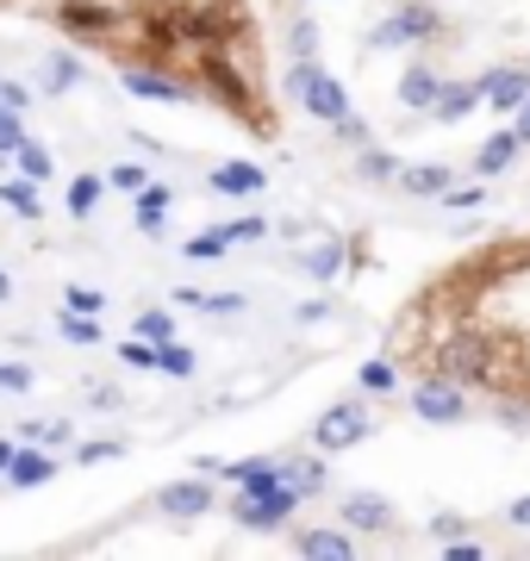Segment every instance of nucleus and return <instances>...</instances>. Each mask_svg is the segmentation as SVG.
Masks as SVG:
<instances>
[{
    "mask_svg": "<svg viewBox=\"0 0 530 561\" xmlns=\"http://www.w3.org/2000/svg\"><path fill=\"white\" fill-rule=\"evenodd\" d=\"M62 44L113 69H150L182 81L194 101L244 125L250 138H281V106L268 88V50L250 0H32Z\"/></svg>",
    "mask_w": 530,
    "mask_h": 561,
    "instance_id": "f257e3e1",
    "label": "nucleus"
},
{
    "mask_svg": "<svg viewBox=\"0 0 530 561\" xmlns=\"http://www.w3.org/2000/svg\"><path fill=\"white\" fill-rule=\"evenodd\" d=\"M293 94H300V101H307V113L312 119H325V125H337V119H349V101H344V88H337V81L325 76V69H319V62H300V69H293Z\"/></svg>",
    "mask_w": 530,
    "mask_h": 561,
    "instance_id": "f03ea898",
    "label": "nucleus"
},
{
    "mask_svg": "<svg viewBox=\"0 0 530 561\" xmlns=\"http://www.w3.org/2000/svg\"><path fill=\"white\" fill-rule=\"evenodd\" d=\"M412 412L425 424H456L462 412H469V393H462V381H449V375H430L425 368V381L412 387Z\"/></svg>",
    "mask_w": 530,
    "mask_h": 561,
    "instance_id": "7ed1b4c3",
    "label": "nucleus"
},
{
    "mask_svg": "<svg viewBox=\"0 0 530 561\" xmlns=\"http://www.w3.org/2000/svg\"><path fill=\"white\" fill-rule=\"evenodd\" d=\"M293 505H300V486L281 481V486H268V493H244L231 512H238V524H244V530H275V524L293 518Z\"/></svg>",
    "mask_w": 530,
    "mask_h": 561,
    "instance_id": "20e7f679",
    "label": "nucleus"
},
{
    "mask_svg": "<svg viewBox=\"0 0 530 561\" xmlns=\"http://www.w3.org/2000/svg\"><path fill=\"white\" fill-rule=\"evenodd\" d=\"M437 13H430L425 0H406V13H393L388 25H381V32H375V44H381V50H393V44H425V38H437Z\"/></svg>",
    "mask_w": 530,
    "mask_h": 561,
    "instance_id": "39448f33",
    "label": "nucleus"
},
{
    "mask_svg": "<svg viewBox=\"0 0 530 561\" xmlns=\"http://www.w3.org/2000/svg\"><path fill=\"white\" fill-rule=\"evenodd\" d=\"M319 449H349V443H362L368 437V412L356 400H344V405H331L325 419H319Z\"/></svg>",
    "mask_w": 530,
    "mask_h": 561,
    "instance_id": "423d86ee",
    "label": "nucleus"
},
{
    "mask_svg": "<svg viewBox=\"0 0 530 561\" xmlns=\"http://www.w3.org/2000/svg\"><path fill=\"white\" fill-rule=\"evenodd\" d=\"M157 512H163V518H206V512H212V486L206 481H169L163 493H157Z\"/></svg>",
    "mask_w": 530,
    "mask_h": 561,
    "instance_id": "0eeeda50",
    "label": "nucleus"
},
{
    "mask_svg": "<svg viewBox=\"0 0 530 561\" xmlns=\"http://www.w3.org/2000/svg\"><path fill=\"white\" fill-rule=\"evenodd\" d=\"M125 94H138V101H163V106H187L194 94H187L182 81H169V76H150V69H125Z\"/></svg>",
    "mask_w": 530,
    "mask_h": 561,
    "instance_id": "6e6552de",
    "label": "nucleus"
},
{
    "mask_svg": "<svg viewBox=\"0 0 530 561\" xmlns=\"http://www.w3.org/2000/svg\"><path fill=\"white\" fill-rule=\"evenodd\" d=\"M481 94H487L499 113H506V106H525L530 101V76L525 69H487V76H481Z\"/></svg>",
    "mask_w": 530,
    "mask_h": 561,
    "instance_id": "1a4fd4ad",
    "label": "nucleus"
},
{
    "mask_svg": "<svg viewBox=\"0 0 530 561\" xmlns=\"http://www.w3.org/2000/svg\"><path fill=\"white\" fill-rule=\"evenodd\" d=\"M344 524L349 530H393V505L381 493H349L344 500Z\"/></svg>",
    "mask_w": 530,
    "mask_h": 561,
    "instance_id": "9d476101",
    "label": "nucleus"
},
{
    "mask_svg": "<svg viewBox=\"0 0 530 561\" xmlns=\"http://www.w3.org/2000/svg\"><path fill=\"white\" fill-rule=\"evenodd\" d=\"M481 101H487V94H481V81H443V94H437V106H430V113H437L443 125H456V119H469Z\"/></svg>",
    "mask_w": 530,
    "mask_h": 561,
    "instance_id": "9b49d317",
    "label": "nucleus"
},
{
    "mask_svg": "<svg viewBox=\"0 0 530 561\" xmlns=\"http://www.w3.org/2000/svg\"><path fill=\"white\" fill-rule=\"evenodd\" d=\"M293 549H300V556H325V561L356 556V542H349V530H300V537H293Z\"/></svg>",
    "mask_w": 530,
    "mask_h": 561,
    "instance_id": "f8f14e48",
    "label": "nucleus"
},
{
    "mask_svg": "<svg viewBox=\"0 0 530 561\" xmlns=\"http://www.w3.org/2000/svg\"><path fill=\"white\" fill-rule=\"evenodd\" d=\"M256 187H263L256 162H219L212 169V194H256Z\"/></svg>",
    "mask_w": 530,
    "mask_h": 561,
    "instance_id": "ddd939ff",
    "label": "nucleus"
},
{
    "mask_svg": "<svg viewBox=\"0 0 530 561\" xmlns=\"http://www.w3.org/2000/svg\"><path fill=\"white\" fill-rule=\"evenodd\" d=\"M437 94H443V81L430 76V69H406V76H400V106L430 113V106H437Z\"/></svg>",
    "mask_w": 530,
    "mask_h": 561,
    "instance_id": "4468645a",
    "label": "nucleus"
},
{
    "mask_svg": "<svg viewBox=\"0 0 530 561\" xmlns=\"http://www.w3.org/2000/svg\"><path fill=\"white\" fill-rule=\"evenodd\" d=\"M224 474L244 486V493H268V486H281V468H275L268 456H256V461H231Z\"/></svg>",
    "mask_w": 530,
    "mask_h": 561,
    "instance_id": "2eb2a0df",
    "label": "nucleus"
},
{
    "mask_svg": "<svg viewBox=\"0 0 530 561\" xmlns=\"http://www.w3.org/2000/svg\"><path fill=\"white\" fill-rule=\"evenodd\" d=\"M50 474H57V461L44 456V449H20L13 468H7V481H13V486H44Z\"/></svg>",
    "mask_w": 530,
    "mask_h": 561,
    "instance_id": "dca6fc26",
    "label": "nucleus"
},
{
    "mask_svg": "<svg viewBox=\"0 0 530 561\" xmlns=\"http://www.w3.org/2000/svg\"><path fill=\"white\" fill-rule=\"evenodd\" d=\"M76 76H82V62H76V44L44 57V94H69V88H76Z\"/></svg>",
    "mask_w": 530,
    "mask_h": 561,
    "instance_id": "f3484780",
    "label": "nucleus"
},
{
    "mask_svg": "<svg viewBox=\"0 0 530 561\" xmlns=\"http://www.w3.org/2000/svg\"><path fill=\"white\" fill-rule=\"evenodd\" d=\"M518 131H499V138H487L481 144V157H474V169H481V175H506L511 169V157H518Z\"/></svg>",
    "mask_w": 530,
    "mask_h": 561,
    "instance_id": "a211bd4d",
    "label": "nucleus"
},
{
    "mask_svg": "<svg viewBox=\"0 0 530 561\" xmlns=\"http://www.w3.org/2000/svg\"><path fill=\"white\" fill-rule=\"evenodd\" d=\"M406 194H418V201H443L449 194V169L443 162H418V169H406Z\"/></svg>",
    "mask_w": 530,
    "mask_h": 561,
    "instance_id": "6ab92c4d",
    "label": "nucleus"
},
{
    "mask_svg": "<svg viewBox=\"0 0 530 561\" xmlns=\"http://www.w3.org/2000/svg\"><path fill=\"white\" fill-rule=\"evenodd\" d=\"M163 213H169V187H143L138 194V231L143 238H163Z\"/></svg>",
    "mask_w": 530,
    "mask_h": 561,
    "instance_id": "aec40b11",
    "label": "nucleus"
},
{
    "mask_svg": "<svg viewBox=\"0 0 530 561\" xmlns=\"http://www.w3.org/2000/svg\"><path fill=\"white\" fill-rule=\"evenodd\" d=\"M0 201L13 206V213H20V219H32V225L44 219V201H38V181H7V187H0Z\"/></svg>",
    "mask_w": 530,
    "mask_h": 561,
    "instance_id": "412c9836",
    "label": "nucleus"
},
{
    "mask_svg": "<svg viewBox=\"0 0 530 561\" xmlns=\"http://www.w3.org/2000/svg\"><path fill=\"white\" fill-rule=\"evenodd\" d=\"M337 268H344V243H337V238H331V243H312V250H307V275H312V280H331Z\"/></svg>",
    "mask_w": 530,
    "mask_h": 561,
    "instance_id": "4be33fe9",
    "label": "nucleus"
},
{
    "mask_svg": "<svg viewBox=\"0 0 530 561\" xmlns=\"http://www.w3.org/2000/svg\"><path fill=\"white\" fill-rule=\"evenodd\" d=\"M57 331H62V337H69V343H101V324L88 319V312H76V306H62Z\"/></svg>",
    "mask_w": 530,
    "mask_h": 561,
    "instance_id": "5701e85b",
    "label": "nucleus"
},
{
    "mask_svg": "<svg viewBox=\"0 0 530 561\" xmlns=\"http://www.w3.org/2000/svg\"><path fill=\"white\" fill-rule=\"evenodd\" d=\"M94 206H101V175H82V181H69V213H76V219H88Z\"/></svg>",
    "mask_w": 530,
    "mask_h": 561,
    "instance_id": "b1692460",
    "label": "nucleus"
},
{
    "mask_svg": "<svg viewBox=\"0 0 530 561\" xmlns=\"http://www.w3.org/2000/svg\"><path fill=\"white\" fill-rule=\"evenodd\" d=\"M287 486H300V493H325V461H293V468H287Z\"/></svg>",
    "mask_w": 530,
    "mask_h": 561,
    "instance_id": "393cba45",
    "label": "nucleus"
},
{
    "mask_svg": "<svg viewBox=\"0 0 530 561\" xmlns=\"http://www.w3.org/2000/svg\"><path fill=\"white\" fill-rule=\"evenodd\" d=\"M119 356H125V368H163V343H119Z\"/></svg>",
    "mask_w": 530,
    "mask_h": 561,
    "instance_id": "a878e982",
    "label": "nucleus"
},
{
    "mask_svg": "<svg viewBox=\"0 0 530 561\" xmlns=\"http://www.w3.org/2000/svg\"><path fill=\"white\" fill-rule=\"evenodd\" d=\"M356 175H362V181H393L400 169H393L388 150H362V157H356Z\"/></svg>",
    "mask_w": 530,
    "mask_h": 561,
    "instance_id": "bb28decb",
    "label": "nucleus"
},
{
    "mask_svg": "<svg viewBox=\"0 0 530 561\" xmlns=\"http://www.w3.org/2000/svg\"><path fill=\"white\" fill-rule=\"evenodd\" d=\"M106 181H113L119 194H143V187H150V169H138V162H119V169H106Z\"/></svg>",
    "mask_w": 530,
    "mask_h": 561,
    "instance_id": "cd10ccee",
    "label": "nucleus"
},
{
    "mask_svg": "<svg viewBox=\"0 0 530 561\" xmlns=\"http://www.w3.org/2000/svg\"><path fill=\"white\" fill-rule=\"evenodd\" d=\"M13 157H20V169H25L32 181H44V175H50V150H44V144H32V138H25L20 150H13Z\"/></svg>",
    "mask_w": 530,
    "mask_h": 561,
    "instance_id": "c85d7f7f",
    "label": "nucleus"
},
{
    "mask_svg": "<svg viewBox=\"0 0 530 561\" xmlns=\"http://www.w3.org/2000/svg\"><path fill=\"white\" fill-rule=\"evenodd\" d=\"M287 50H293L300 62H307V57H319V25H312V20H300L293 32H287Z\"/></svg>",
    "mask_w": 530,
    "mask_h": 561,
    "instance_id": "c756f323",
    "label": "nucleus"
},
{
    "mask_svg": "<svg viewBox=\"0 0 530 561\" xmlns=\"http://www.w3.org/2000/svg\"><path fill=\"white\" fill-rule=\"evenodd\" d=\"M0 144H7V150H20L25 144V125H20V106L13 101H0Z\"/></svg>",
    "mask_w": 530,
    "mask_h": 561,
    "instance_id": "7c9ffc66",
    "label": "nucleus"
},
{
    "mask_svg": "<svg viewBox=\"0 0 530 561\" xmlns=\"http://www.w3.org/2000/svg\"><path fill=\"white\" fill-rule=\"evenodd\" d=\"M138 337L169 343V337H175V319H169V312H143V319H138Z\"/></svg>",
    "mask_w": 530,
    "mask_h": 561,
    "instance_id": "2f4dec72",
    "label": "nucleus"
},
{
    "mask_svg": "<svg viewBox=\"0 0 530 561\" xmlns=\"http://www.w3.org/2000/svg\"><path fill=\"white\" fill-rule=\"evenodd\" d=\"M219 231H224L231 243H256V238L268 231V219H231V225H219Z\"/></svg>",
    "mask_w": 530,
    "mask_h": 561,
    "instance_id": "473e14b6",
    "label": "nucleus"
},
{
    "mask_svg": "<svg viewBox=\"0 0 530 561\" xmlns=\"http://www.w3.org/2000/svg\"><path fill=\"white\" fill-rule=\"evenodd\" d=\"M224 243H231L224 231H206V238L187 243V256H194V262H212V256H224Z\"/></svg>",
    "mask_w": 530,
    "mask_h": 561,
    "instance_id": "72a5a7b5",
    "label": "nucleus"
},
{
    "mask_svg": "<svg viewBox=\"0 0 530 561\" xmlns=\"http://www.w3.org/2000/svg\"><path fill=\"white\" fill-rule=\"evenodd\" d=\"M362 387H368V393H393V362H368Z\"/></svg>",
    "mask_w": 530,
    "mask_h": 561,
    "instance_id": "f704fd0d",
    "label": "nucleus"
},
{
    "mask_svg": "<svg viewBox=\"0 0 530 561\" xmlns=\"http://www.w3.org/2000/svg\"><path fill=\"white\" fill-rule=\"evenodd\" d=\"M0 387H7V393H25V387H32V368H25V362H0Z\"/></svg>",
    "mask_w": 530,
    "mask_h": 561,
    "instance_id": "c9c22d12",
    "label": "nucleus"
},
{
    "mask_svg": "<svg viewBox=\"0 0 530 561\" xmlns=\"http://www.w3.org/2000/svg\"><path fill=\"white\" fill-rule=\"evenodd\" d=\"M62 300H69V306H76V312H88V319H101V294H88V287H69V294H62Z\"/></svg>",
    "mask_w": 530,
    "mask_h": 561,
    "instance_id": "e433bc0d",
    "label": "nucleus"
},
{
    "mask_svg": "<svg viewBox=\"0 0 530 561\" xmlns=\"http://www.w3.org/2000/svg\"><path fill=\"white\" fill-rule=\"evenodd\" d=\"M163 368H169V375H194V350H175V343H163Z\"/></svg>",
    "mask_w": 530,
    "mask_h": 561,
    "instance_id": "4c0bfd02",
    "label": "nucleus"
},
{
    "mask_svg": "<svg viewBox=\"0 0 530 561\" xmlns=\"http://www.w3.org/2000/svg\"><path fill=\"white\" fill-rule=\"evenodd\" d=\"M525 419H530V405H525V400H499V424H511V431H518Z\"/></svg>",
    "mask_w": 530,
    "mask_h": 561,
    "instance_id": "58836bf2",
    "label": "nucleus"
},
{
    "mask_svg": "<svg viewBox=\"0 0 530 561\" xmlns=\"http://www.w3.org/2000/svg\"><path fill=\"white\" fill-rule=\"evenodd\" d=\"M337 138H344V144H368V125L349 113V119H337Z\"/></svg>",
    "mask_w": 530,
    "mask_h": 561,
    "instance_id": "ea45409f",
    "label": "nucleus"
},
{
    "mask_svg": "<svg viewBox=\"0 0 530 561\" xmlns=\"http://www.w3.org/2000/svg\"><path fill=\"white\" fill-rule=\"evenodd\" d=\"M38 437L50 443V449H57V443H69V424H62V419H50V424H38Z\"/></svg>",
    "mask_w": 530,
    "mask_h": 561,
    "instance_id": "a19ab883",
    "label": "nucleus"
},
{
    "mask_svg": "<svg viewBox=\"0 0 530 561\" xmlns=\"http://www.w3.org/2000/svg\"><path fill=\"white\" fill-rule=\"evenodd\" d=\"M430 530H437L443 542H456V537H462V518H449V512H443V518H430Z\"/></svg>",
    "mask_w": 530,
    "mask_h": 561,
    "instance_id": "79ce46f5",
    "label": "nucleus"
},
{
    "mask_svg": "<svg viewBox=\"0 0 530 561\" xmlns=\"http://www.w3.org/2000/svg\"><path fill=\"white\" fill-rule=\"evenodd\" d=\"M113 456H119V443H88L82 449V461H113Z\"/></svg>",
    "mask_w": 530,
    "mask_h": 561,
    "instance_id": "37998d69",
    "label": "nucleus"
},
{
    "mask_svg": "<svg viewBox=\"0 0 530 561\" xmlns=\"http://www.w3.org/2000/svg\"><path fill=\"white\" fill-rule=\"evenodd\" d=\"M506 518L518 524V530H530V500H518V505H511V512H506Z\"/></svg>",
    "mask_w": 530,
    "mask_h": 561,
    "instance_id": "c03bdc74",
    "label": "nucleus"
},
{
    "mask_svg": "<svg viewBox=\"0 0 530 561\" xmlns=\"http://www.w3.org/2000/svg\"><path fill=\"white\" fill-rule=\"evenodd\" d=\"M511 131H518V138H525V144H530V101H525V106H518V125H511Z\"/></svg>",
    "mask_w": 530,
    "mask_h": 561,
    "instance_id": "a18cd8bd",
    "label": "nucleus"
},
{
    "mask_svg": "<svg viewBox=\"0 0 530 561\" xmlns=\"http://www.w3.org/2000/svg\"><path fill=\"white\" fill-rule=\"evenodd\" d=\"M13 456H20V449H13V443H0V474H7V468H13Z\"/></svg>",
    "mask_w": 530,
    "mask_h": 561,
    "instance_id": "49530a36",
    "label": "nucleus"
},
{
    "mask_svg": "<svg viewBox=\"0 0 530 561\" xmlns=\"http://www.w3.org/2000/svg\"><path fill=\"white\" fill-rule=\"evenodd\" d=\"M7 294H13V280H7V268H0V300H7Z\"/></svg>",
    "mask_w": 530,
    "mask_h": 561,
    "instance_id": "de8ad7c7",
    "label": "nucleus"
},
{
    "mask_svg": "<svg viewBox=\"0 0 530 561\" xmlns=\"http://www.w3.org/2000/svg\"><path fill=\"white\" fill-rule=\"evenodd\" d=\"M0 7H25V0H0Z\"/></svg>",
    "mask_w": 530,
    "mask_h": 561,
    "instance_id": "09e8293b",
    "label": "nucleus"
}]
</instances>
